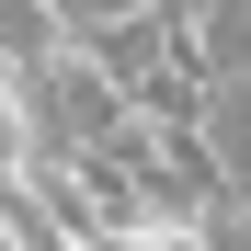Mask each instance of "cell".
Wrapping results in <instances>:
<instances>
[{
	"instance_id": "1",
	"label": "cell",
	"mask_w": 251,
	"mask_h": 251,
	"mask_svg": "<svg viewBox=\"0 0 251 251\" xmlns=\"http://www.w3.org/2000/svg\"><path fill=\"white\" fill-rule=\"evenodd\" d=\"M46 160V103H34V57H0V183Z\"/></svg>"
},
{
	"instance_id": "2",
	"label": "cell",
	"mask_w": 251,
	"mask_h": 251,
	"mask_svg": "<svg viewBox=\"0 0 251 251\" xmlns=\"http://www.w3.org/2000/svg\"><path fill=\"white\" fill-rule=\"evenodd\" d=\"M205 137H217V172H228V183H251V80H240V69L205 92Z\"/></svg>"
}]
</instances>
